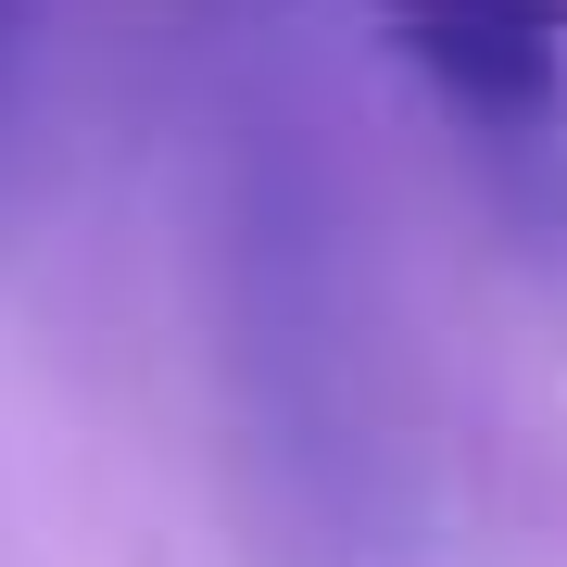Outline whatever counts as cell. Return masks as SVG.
Here are the masks:
<instances>
[{
	"label": "cell",
	"mask_w": 567,
	"mask_h": 567,
	"mask_svg": "<svg viewBox=\"0 0 567 567\" xmlns=\"http://www.w3.org/2000/svg\"><path fill=\"white\" fill-rule=\"evenodd\" d=\"M25 63H39V0H0V152L25 126Z\"/></svg>",
	"instance_id": "cell-2"
},
{
	"label": "cell",
	"mask_w": 567,
	"mask_h": 567,
	"mask_svg": "<svg viewBox=\"0 0 567 567\" xmlns=\"http://www.w3.org/2000/svg\"><path fill=\"white\" fill-rule=\"evenodd\" d=\"M404 39H567V0H365Z\"/></svg>",
	"instance_id": "cell-1"
}]
</instances>
